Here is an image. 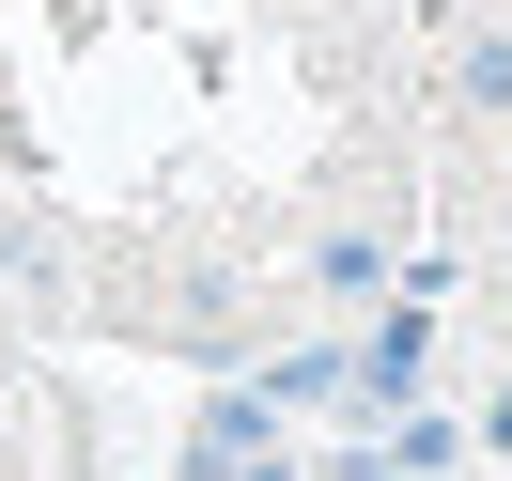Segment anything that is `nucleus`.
<instances>
[{
	"label": "nucleus",
	"instance_id": "f257e3e1",
	"mask_svg": "<svg viewBox=\"0 0 512 481\" xmlns=\"http://www.w3.org/2000/svg\"><path fill=\"white\" fill-rule=\"evenodd\" d=\"M450 94H466V109H512V32H466V63H450Z\"/></svg>",
	"mask_w": 512,
	"mask_h": 481
}]
</instances>
